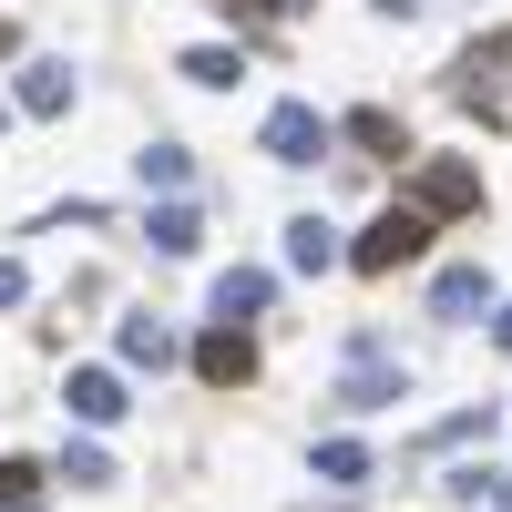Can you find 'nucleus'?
<instances>
[{
  "instance_id": "1a4fd4ad",
  "label": "nucleus",
  "mask_w": 512,
  "mask_h": 512,
  "mask_svg": "<svg viewBox=\"0 0 512 512\" xmlns=\"http://www.w3.org/2000/svg\"><path fill=\"white\" fill-rule=\"evenodd\" d=\"M205 308H216V328H246V318H267V308H277V277H267V267H216Z\"/></svg>"
},
{
  "instance_id": "dca6fc26",
  "label": "nucleus",
  "mask_w": 512,
  "mask_h": 512,
  "mask_svg": "<svg viewBox=\"0 0 512 512\" xmlns=\"http://www.w3.org/2000/svg\"><path fill=\"white\" fill-rule=\"evenodd\" d=\"M144 246L154 256H195L205 246V216H195V205H144Z\"/></svg>"
},
{
  "instance_id": "5701e85b",
  "label": "nucleus",
  "mask_w": 512,
  "mask_h": 512,
  "mask_svg": "<svg viewBox=\"0 0 512 512\" xmlns=\"http://www.w3.org/2000/svg\"><path fill=\"white\" fill-rule=\"evenodd\" d=\"M216 11H226V21L246 31V21H267V11H297V0H216Z\"/></svg>"
},
{
  "instance_id": "f3484780",
  "label": "nucleus",
  "mask_w": 512,
  "mask_h": 512,
  "mask_svg": "<svg viewBox=\"0 0 512 512\" xmlns=\"http://www.w3.org/2000/svg\"><path fill=\"white\" fill-rule=\"evenodd\" d=\"M308 472H318V482H338V492L369 482V441H359V431H328V441L308 451Z\"/></svg>"
},
{
  "instance_id": "423d86ee",
  "label": "nucleus",
  "mask_w": 512,
  "mask_h": 512,
  "mask_svg": "<svg viewBox=\"0 0 512 512\" xmlns=\"http://www.w3.org/2000/svg\"><path fill=\"white\" fill-rule=\"evenodd\" d=\"M431 318H441V328L502 318V287H492V267H441V277H431Z\"/></svg>"
},
{
  "instance_id": "aec40b11",
  "label": "nucleus",
  "mask_w": 512,
  "mask_h": 512,
  "mask_svg": "<svg viewBox=\"0 0 512 512\" xmlns=\"http://www.w3.org/2000/svg\"><path fill=\"white\" fill-rule=\"evenodd\" d=\"M492 431H502V410L482 400V410H451V420H441L431 441H441V451H461V441H492Z\"/></svg>"
},
{
  "instance_id": "4468645a",
  "label": "nucleus",
  "mask_w": 512,
  "mask_h": 512,
  "mask_svg": "<svg viewBox=\"0 0 512 512\" xmlns=\"http://www.w3.org/2000/svg\"><path fill=\"white\" fill-rule=\"evenodd\" d=\"M175 72L195 82V93H236L246 82V41H195V52H175Z\"/></svg>"
},
{
  "instance_id": "f03ea898",
  "label": "nucleus",
  "mask_w": 512,
  "mask_h": 512,
  "mask_svg": "<svg viewBox=\"0 0 512 512\" xmlns=\"http://www.w3.org/2000/svg\"><path fill=\"white\" fill-rule=\"evenodd\" d=\"M328 144H338V123H328L318 103H297V93H287V103H267V123H256V154L287 164V175H297V164H318Z\"/></svg>"
},
{
  "instance_id": "f257e3e1",
  "label": "nucleus",
  "mask_w": 512,
  "mask_h": 512,
  "mask_svg": "<svg viewBox=\"0 0 512 512\" xmlns=\"http://www.w3.org/2000/svg\"><path fill=\"white\" fill-rule=\"evenodd\" d=\"M410 256H431V216L400 195V205H379V216L349 236V267L359 277H390V267H410Z\"/></svg>"
},
{
  "instance_id": "4be33fe9",
  "label": "nucleus",
  "mask_w": 512,
  "mask_h": 512,
  "mask_svg": "<svg viewBox=\"0 0 512 512\" xmlns=\"http://www.w3.org/2000/svg\"><path fill=\"white\" fill-rule=\"evenodd\" d=\"M21 297H31V267H21V256H0V318H11Z\"/></svg>"
},
{
  "instance_id": "7ed1b4c3",
  "label": "nucleus",
  "mask_w": 512,
  "mask_h": 512,
  "mask_svg": "<svg viewBox=\"0 0 512 512\" xmlns=\"http://www.w3.org/2000/svg\"><path fill=\"white\" fill-rule=\"evenodd\" d=\"M410 205L420 216H482V164H461V154H420L410 164Z\"/></svg>"
},
{
  "instance_id": "c85d7f7f",
  "label": "nucleus",
  "mask_w": 512,
  "mask_h": 512,
  "mask_svg": "<svg viewBox=\"0 0 512 512\" xmlns=\"http://www.w3.org/2000/svg\"><path fill=\"white\" fill-rule=\"evenodd\" d=\"M21 512H41V502H21Z\"/></svg>"
},
{
  "instance_id": "cd10ccee",
  "label": "nucleus",
  "mask_w": 512,
  "mask_h": 512,
  "mask_svg": "<svg viewBox=\"0 0 512 512\" xmlns=\"http://www.w3.org/2000/svg\"><path fill=\"white\" fill-rule=\"evenodd\" d=\"M492 512H512V482H502V492H492Z\"/></svg>"
},
{
  "instance_id": "6e6552de",
  "label": "nucleus",
  "mask_w": 512,
  "mask_h": 512,
  "mask_svg": "<svg viewBox=\"0 0 512 512\" xmlns=\"http://www.w3.org/2000/svg\"><path fill=\"white\" fill-rule=\"evenodd\" d=\"M62 410L82 420V431H113V420L134 410V390H123V369H72L62 379Z\"/></svg>"
},
{
  "instance_id": "f8f14e48",
  "label": "nucleus",
  "mask_w": 512,
  "mask_h": 512,
  "mask_svg": "<svg viewBox=\"0 0 512 512\" xmlns=\"http://www.w3.org/2000/svg\"><path fill=\"white\" fill-rule=\"evenodd\" d=\"M113 349H123V369H154V379H164V369H175V359H185V338H175V328H164L154 308H134V318H123V328H113Z\"/></svg>"
},
{
  "instance_id": "9b49d317",
  "label": "nucleus",
  "mask_w": 512,
  "mask_h": 512,
  "mask_svg": "<svg viewBox=\"0 0 512 512\" xmlns=\"http://www.w3.org/2000/svg\"><path fill=\"white\" fill-rule=\"evenodd\" d=\"M338 144H359V154H379V164H400V154H410V123H400L390 103H349V113H338Z\"/></svg>"
},
{
  "instance_id": "a878e982",
  "label": "nucleus",
  "mask_w": 512,
  "mask_h": 512,
  "mask_svg": "<svg viewBox=\"0 0 512 512\" xmlns=\"http://www.w3.org/2000/svg\"><path fill=\"white\" fill-rule=\"evenodd\" d=\"M11 52H21V21H0V62H11Z\"/></svg>"
},
{
  "instance_id": "2eb2a0df",
  "label": "nucleus",
  "mask_w": 512,
  "mask_h": 512,
  "mask_svg": "<svg viewBox=\"0 0 512 512\" xmlns=\"http://www.w3.org/2000/svg\"><path fill=\"white\" fill-rule=\"evenodd\" d=\"M287 267L297 277H328V267H349V246H338L328 216H287Z\"/></svg>"
},
{
  "instance_id": "393cba45",
  "label": "nucleus",
  "mask_w": 512,
  "mask_h": 512,
  "mask_svg": "<svg viewBox=\"0 0 512 512\" xmlns=\"http://www.w3.org/2000/svg\"><path fill=\"white\" fill-rule=\"evenodd\" d=\"M492 349H502V359H512V297H502V318H492Z\"/></svg>"
},
{
  "instance_id": "39448f33",
  "label": "nucleus",
  "mask_w": 512,
  "mask_h": 512,
  "mask_svg": "<svg viewBox=\"0 0 512 512\" xmlns=\"http://www.w3.org/2000/svg\"><path fill=\"white\" fill-rule=\"evenodd\" d=\"M502 72H512V31H482L472 52L451 62V103H472V113H502Z\"/></svg>"
},
{
  "instance_id": "b1692460",
  "label": "nucleus",
  "mask_w": 512,
  "mask_h": 512,
  "mask_svg": "<svg viewBox=\"0 0 512 512\" xmlns=\"http://www.w3.org/2000/svg\"><path fill=\"white\" fill-rule=\"evenodd\" d=\"M369 11H379V21H400V31H410V21H420V0H369Z\"/></svg>"
},
{
  "instance_id": "9d476101",
  "label": "nucleus",
  "mask_w": 512,
  "mask_h": 512,
  "mask_svg": "<svg viewBox=\"0 0 512 512\" xmlns=\"http://www.w3.org/2000/svg\"><path fill=\"white\" fill-rule=\"evenodd\" d=\"M195 379H205V390H246V379H256V338L246 328H205L195 338Z\"/></svg>"
},
{
  "instance_id": "6ab92c4d",
  "label": "nucleus",
  "mask_w": 512,
  "mask_h": 512,
  "mask_svg": "<svg viewBox=\"0 0 512 512\" xmlns=\"http://www.w3.org/2000/svg\"><path fill=\"white\" fill-rule=\"evenodd\" d=\"M502 482H512V472H492V461H461V472H441V492H451L461 512H472V502H492Z\"/></svg>"
},
{
  "instance_id": "a211bd4d",
  "label": "nucleus",
  "mask_w": 512,
  "mask_h": 512,
  "mask_svg": "<svg viewBox=\"0 0 512 512\" xmlns=\"http://www.w3.org/2000/svg\"><path fill=\"white\" fill-rule=\"evenodd\" d=\"M52 472H62L72 492H113V451H103L93 431H82V441H62V461H52Z\"/></svg>"
},
{
  "instance_id": "bb28decb",
  "label": "nucleus",
  "mask_w": 512,
  "mask_h": 512,
  "mask_svg": "<svg viewBox=\"0 0 512 512\" xmlns=\"http://www.w3.org/2000/svg\"><path fill=\"white\" fill-rule=\"evenodd\" d=\"M11 113H21V103H11V93H0V134H11Z\"/></svg>"
},
{
  "instance_id": "20e7f679",
  "label": "nucleus",
  "mask_w": 512,
  "mask_h": 512,
  "mask_svg": "<svg viewBox=\"0 0 512 512\" xmlns=\"http://www.w3.org/2000/svg\"><path fill=\"white\" fill-rule=\"evenodd\" d=\"M390 400H410V369L359 328V338H349V369H338V410H390Z\"/></svg>"
},
{
  "instance_id": "412c9836",
  "label": "nucleus",
  "mask_w": 512,
  "mask_h": 512,
  "mask_svg": "<svg viewBox=\"0 0 512 512\" xmlns=\"http://www.w3.org/2000/svg\"><path fill=\"white\" fill-rule=\"evenodd\" d=\"M41 492V461H0V512H21Z\"/></svg>"
},
{
  "instance_id": "0eeeda50",
  "label": "nucleus",
  "mask_w": 512,
  "mask_h": 512,
  "mask_svg": "<svg viewBox=\"0 0 512 512\" xmlns=\"http://www.w3.org/2000/svg\"><path fill=\"white\" fill-rule=\"evenodd\" d=\"M72 93H82V82H72V62H62V52H31V62H21V82H11V103H21L31 123H62V113H72Z\"/></svg>"
},
{
  "instance_id": "ddd939ff",
  "label": "nucleus",
  "mask_w": 512,
  "mask_h": 512,
  "mask_svg": "<svg viewBox=\"0 0 512 512\" xmlns=\"http://www.w3.org/2000/svg\"><path fill=\"white\" fill-rule=\"evenodd\" d=\"M134 185H144V195H164V205H185V185H195V154H185L175 134H154V144L134 154Z\"/></svg>"
}]
</instances>
